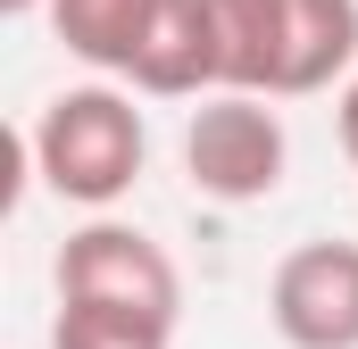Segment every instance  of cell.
<instances>
[{
  "mask_svg": "<svg viewBox=\"0 0 358 349\" xmlns=\"http://www.w3.org/2000/svg\"><path fill=\"white\" fill-rule=\"evenodd\" d=\"M25 150H34L42 191H59V200H76V208H108V200H125V191L142 183L150 133H142V108H134L125 91L76 84V91H59V100H42Z\"/></svg>",
  "mask_w": 358,
  "mask_h": 349,
  "instance_id": "cell-1",
  "label": "cell"
},
{
  "mask_svg": "<svg viewBox=\"0 0 358 349\" xmlns=\"http://www.w3.org/2000/svg\"><path fill=\"white\" fill-rule=\"evenodd\" d=\"M292 167V133L267 100L250 91H217L208 108H192L183 125V174L192 191L225 200V208H250V200H275V183Z\"/></svg>",
  "mask_w": 358,
  "mask_h": 349,
  "instance_id": "cell-2",
  "label": "cell"
},
{
  "mask_svg": "<svg viewBox=\"0 0 358 349\" xmlns=\"http://www.w3.org/2000/svg\"><path fill=\"white\" fill-rule=\"evenodd\" d=\"M59 299H76V308H125V316L176 325L183 316V274H176V258H167L150 233L100 216V225H84V233H67V250H59Z\"/></svg>",
  "mask_w": 358,
  "mask_h": 349,
  "instance_id": "cell-3",
  "label": "cell"
},
{
  "mask_svg": "<svg viewBox=\"0 0 358 349\" xmlns=\"http://www.w3.org/2000/svg\"><path fill=\"white\" fill-rule=\"evenodd\" d=\"M267 316L292 349H358V242H300L267 283Z\"/></svg>",
  "mask_w": 358,
  "mask_h": 349,
  "instance_id": "cell-4",
  "label": "cell"
},
{
  "mask_svg": "<svg viewBox=\"0 0 358 349\" xmlns=\"http://www.w3.org/2000/svg\"><path fill=\"white\" fill-rule=\"evenodd\" d=\"M134 84L150 100H192V91H225V42H217V8L208 0H159L150 42L134 59Z\"/></svg>",
  "mask_w": 358,
  "mask_h": 349,
  "instance_id": "cell-5",
  "label": "cell"
},
{
  "mask_svg": "<svg viewBox=\"0 0 358 349\" xmlns=\"http://www.w3.org/2000/svg\"><path fill=\"white\" fill-rule=\"evenodd\" d=\"M358 59V0H275V100L325 91Z\"/></svg>",
  "mask_w": 358,
  "mask_h": 349,
  "instance_id": "cell-6",
  "label": "cell"
},
{
  "mask_svg": "<svg viewBox=\"0 0 358 349\" xmlns=\"http://www.w3.org/2000/svg\"><path fill=\"white\" fill-rule=\"evenodd\" d=\"M150 17H159V0H50L59 42L100 75H134V59L150 42Z\"/></svg>",
  "mask_w": 358,
  "mask_h": 349,
  "instance_id": "cell-7",
  "label": "cell"
},
{
  "mask_svg": "<svg viewBox=\"0 0 358 349\" xmlns=\"http://www.w3.org/2000/svg\"><path fill=\"white\" fill-rule=\"evenodd\" d=\"M225 42V91L275 100V0H208Z\"/></svg>",
  "mask_w": 358,
  "mask_h": 349,
  "instance_id": "cell-8",
  "label": "cell"
},
{
  "mask_svg": "<svg viewBox=\"0 0 358 349\" xmlns=\"http://www.w3.org/2000/svg\"><path fill=\"white\" fill-rule=\"evenodd\" d=\"M176 325H150V316H125V308H76L59 299V325H50V349H167Z\"/></svg>",
  "mask_w": 358,
  "mask_h": 349,
  "instance_id": "cell-9",
  "label": "cell"
},
{
  "mask_svg": "<svg viewBox=\"0 0 358 349\" xmlns=\"http://www.w3.org/2000/svg\"><path fill=\"white\" fill-rule=\"evenodd\" d=\"M342 150H350V167H358V75H350V91H342Z\"/></svg>",
  "mask_w": 358,
  "mask_h": 349,
  "instance_id": "cell-10",
  "label": "cell"
},
{
  "mask_svg": "<svg viewBox=\"0 0 358 349\" xmlns=\"http://www.w3.org/2000/svg\"><path fill=\"white\" fill-rule=\"evenodd\" d=\"M0 8H8V17H25V8H42V0H0Z\"/></svg>",
  "mask_w": 358,
  "mask_h": 349,
  "instance_id": "cell-11",
  "label": "cell"
}]
</instances>
